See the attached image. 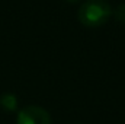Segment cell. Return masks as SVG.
Listing matches in <instances>:
<instances>
[{
	"label": "cell",
	"instance_id": "3957f363",
	"mask_svg": "<svg viewBox=\"0 0 125 124\" xmlns=\"http://www.w3.org/2000/svg\"><path fill=\"white\" fill-rule=\"evenodd\" d=\"M0 107L7 112H13L18 108V98L13 93H3L0 96Z\"/></svg>",
	"mask_w": 125,
	"mask_h": 124
},
{
	"label": "cell",
	"instance_id": "6da1fadb",
	"mask_svg": "<svg viewBox=\"0 0 125 124\" xmlns=\"http://www.w3.org/2000/svg\"><path fill=\"white\" fill-rule=\"evenodd\" d=\"M114 10L108 0H86L79 9V21L87 28H97L105 25Z\"/></svg>",
	"mask_w": 125,
	"mask_h": 124
},
{
	"label": "cell",
	"instance_id": "7a4b0ae2",
	"mask_svg": "<svg viewBox=\"0 0 125 124\" xmlns=\"http://www.w3.org/2000/svg\"><path fill=\"white\" fill-rule=\"evenodd\" d=\"M18 124H51V115L38 105H28L18 112Z\"/></svg>",
	"mask_w": 125,
	"mask_h": 124
},
{
	"label": "cell",
	"instance_id": "277c9868",
	"mask_svg": "<svg viewBox=\"0 0 125 124\" xmlns=\"http://www.w3.org/2000/svg\"><path fill=\"white\" fill-rule=\"evenodd\" d=\"M115 19L121 24H125V3L119 4L115 9Z\"/></svg>",
	"mask_w": 125,
	"mask_h": 124
},
{
	"label": "cell",
	"instance_id": "5b68a950",
	"mask_svg": "<svg viewBox=\"0 0 125 124\" xmlns=\"http://www.w3.org/2000/svg\"><path fill=\"white\" fill-rule=\"evenodd\" d=\"M65 1H68V3H77V1H80V0H65Z\"/></svg>",
	"mask_w": 125,
	"mask_h": 124
}]
</instances>
